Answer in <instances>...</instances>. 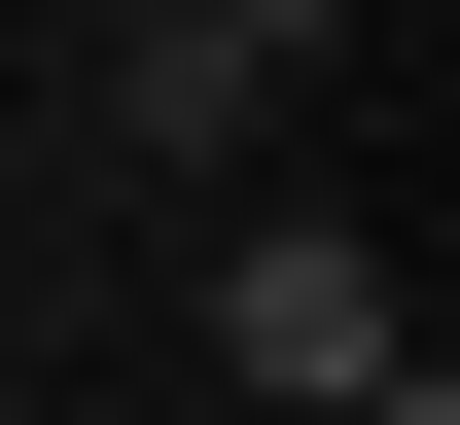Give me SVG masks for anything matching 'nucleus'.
I'll use <instances>...</instances> for the list:
<instances>
[{"instance_id":"obj_1","label":"nucleus","mask_w":460,"mask_h":425,"mask_svg":"<svg viewBox=\"0 0 460 425\" xmlns=\"http://www.w3.org/2000/svg\"><path fill=\"white\" fill-rule=\"evenodd\" d=\"M213 355L284 390V425H354V390L425 355V319H390V248H354V213H213Z\"/></svg>"},{"instance_id":"obj_2","label":"nucleus","mask_w":460,"mask_h":425,"mask_svg":"<svg viewBox=\"0 0 460 425\" xmlns=\"http://www.w3.org/2000/svg\"><path fill=\"white\" fill-rule=\"evenodd\" d=\"M107 142H142V178H248V142H284V71H248L213 0H142V36H107Z\"/></svg>"},{"instance_id":"obj_3","label":"nucleus","mask_w":460,"mask_h":425,"mask_svg":"<svg viewBox=\"0 0 460 425\" xmlns=\"http://www.w3.org/2000/svg\"><path fill=\"white\" fill-rule=\"evenodd\" d=\"M213 36H248V71H319V36H354V0H213Z\"/></svg>"},{"instance_id":"obj_4","label":"nucleus","mask_w":460,"mask_h":425,"mask_svg":"<svg viewBox=\"0 0 460 425\" xmlns=\"http://www.w3.org/2000/svg\"><path fill=\"white\" fill-rule=\"evenodd\" d=\"M354 425H460V355H390V390H354Z\"/></svg>"}]
</instances>
